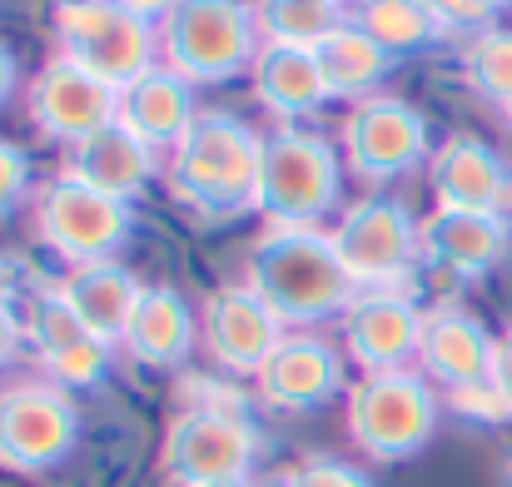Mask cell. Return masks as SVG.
I'll return each mask as SVG.
<instances>
[{
    "label": "cell",
    "instance_id": "cell-1",
    "mask_svg": "<svg viewBox=\"0 0 512 487\" xmlns=\"http://www.w3.org/2000/svg\"><path fill=\"white\" fill-rule=\"evenodd\" d=\"M249 289L284 324H319L358 299L324 229H264L249 249Z\"/></svg>",
    "mask_w": 512,
    "mask_h": 487
},
{
    "label": "cell",
    "instance_id": "cell-2",
    "mask_svg": "<svg viewBox=\"0 0 512 487\" xmlns=\"http://www.w3.org/2000/svg\"><path fill=\"white\" fill-rule=\"evenodd\" d=\"M259 155L264 135H254L239 115L209 110L170 150V189L179 194V204H189L209 224L239 219L254 209Z\"/></svg>",
    "mask_w": 512,
    "mask_h": 487
},
{
    "label": "cell",
    "instance_id": "cell-3",
    "mask_svg": "<svg viewBox=\"0 0 512 487\" xmlns=\"http://www.w3.org/2000/svg\"><path fill=\"white\" fill-rule=\"evenodd\" d=\"M165 65L189 85H219L239 70H254L264 50L254 0H174L160 20Z\"/></svg>",
    "mask_w": 512,
    "mask_h": 487
},
{
    "label": "cell",
    "instance_id": "cell-4",
    "mask_svg": "<svg viewBox=\"0 0 512 487\" xmlns=\"http://www.w3.org/2000/svg\"><path fill=\"white\" fill-rule=\"evenodd\" d=\"M339 184V150L324 135L279 125L274 135H264L254 214H264L269 229H319V219L339 204Z\"/></svg>",
    "mask_w": 512,
    "mask_h": 487
},
{
    "label": "cell",
    "instance_id": "cell-5",
    "mask_svg": "<svg viewBox=\"0 0 512 487\" xmlns=\"http://www.w3.org/2000/svg\"><path fill=\"white\" fill-rule=\"evenodd\" d=\"M55 40H60L65 60L100 75L115 90H130L155 65H165L160 25L125 10L120 0H60L55 5Z\"/></svg>",
    "mask_w": 512,
    "mask_h": 487
},
{
    "label": "cell",
    "instance_id": "cell-6",
    "mask_svg": "<svg viewBox=\"0 0 512 487\" xmlns=\"http://www.w3.org/2000/svg\"><path fill=\"white\" fill-rule=\"evenodd\" d=\"M433 433H438V393L413 368L363 373L348 388V438L368 458L403 463L423 453Z\"/></svg>",
    "mask_w": 512,
    "mask_h": 487
},
{
    "label": "cell",
    "instance_id": "cell-7",
    "mask_svg": "<svg viewBox=\"0 0 512 487\" xmlns=\"http://www.w3.org/2000/svg\"><path fill=\"white\" fill-rule=\"evenodd\" d=\"M334 249H339L348 279L363 289H398L423 254V224L408 214L403 199L388 194H368L358 204H348L334 224Z\"/></svg>",
    "mask_w": 512,
    "mask_h": 487
},
{
    "label": "cell",
    "instance_id": "cell-8",
    "mask_svg": "<svg viewBox=\"0 0 512 487\" xmlns=\"http://www.w3.org/2000/svg\"><path fill=\"white\" fill-rule=\"evenodd\" d=\"M135 219H130V204L125 199H110L70 174L50 179L40 194H35V234L60 254L70 259V269L80 264H110L125 239H130Z\"/></svg>",
    "mask_w": 512,
    "mask_h": 487
},
{
    "label": "cell",
    "instance_id": "cell-9",
    "mask_svg": "<svg viewBox=\"0 0 512 487\" xmlns=\"http://www.w3.org/2000/svg\"><path fill=\"white\" fill-rule=\"evenodd\" d=\"M259 453V433L249 418L229 408H184L165 433V473L179 487H209L249 478Z\"/></svg>",
    "mask_w": 512,
    "mask_h": 487
},
{
    "label": "cell",
    "instance_id": "cell-10",
    "mask_svg": "<svg viewBox=\"0 0 512 487\" xmlns=\"http://www.w3.org/2000/svg\"><path fill=\"white\" fill-rule=\"evenodd\" d=\"M80 413L60 383H15L0 393V463L15 473H45L70 458Z\"/></svg>",
    "mask_w": 512,
    "mask_h": 487
},
{
    "label": "cell",
    "instance_id": "cell-11",
    "mask_svg": "<svg viewBox=\"0 0 512 487\" xmlns=\"http://www.w3.org/2000/svg\"><path fill=\"white\" fill-rule=\"evenodd\" d=\"M25 105H30V125L45 140H60V145H80V140H90V135H100L120 120V90L105 85L100 75L80 70L65 55H55L30 80Z\"/></svg>",
    "mask_w": 512,
    "mask_h": 487
},
{
    "label": "cell",
    "instance_id": "cell-12",
    "mask_svg": "<svg viewBox=\"0 0 512 487\" xmlns=\"http://www.w3.org/2000/svg\"><path fill=\"white\" fill-rule=\"evenodd\" d=\"M343 160L363 179H398L428 160V120L398 95H373L343 120Z\"/></svg>",
    "mask_w": 512,
    "mask_h": 487
},
{
    "label": "cell",
    "instance_id": "cell-13",
    "mask_svg": "<svg viewBox=\"0 0 512 487\" xmlns=\"http://www.w3.org/2000/svg\"><path fill=\"white\" fill-rule=\"evenodd\" d=\"M423 309L403 289H363L343 309V348L363 373H393L418 358Z\"/></svg>",
    "mask_w": 512,
    "mask_h": 487
},
{
    "label": "cell",
    "instance_id": "cell-14",
    "mask_svg": "<svg viewBox=\"0 0 512 487\" xmlns=\"http://www.w3.org/2000/svg\"><path fill=\"white\" fill-rule=\"evenodd\" d=\"M204 343L219 368L259 378L269 353L284 343V319L249 284H224V289H214V299L204 309Z\"/></svg>",
    "mask_w": 512,
    "mask_h": 487
},
{
    "label": "cell",
    "instance_id": "cell-15",
    "mask_svg": "<svg viewBox=\"0 0 512 487\" xmlns=\"http://www.w3.org/2000/svg\"><path fill=\"white\" fill-rule=\"evenodd\" d=\"M259 398L284 413H314L343 393V358L329 338L284 333V343L259 368Z\"/></svg>",
    "mask_w": 512,
    "mask_h": 487
},
{
    "label": "cell",
    "instance_id": "cell-16",
    "mask_svg": "<svg viewBox=\"0 0 512 487\" xmlns=\"http://www.w3.org/2000/svg\"><path fill=\"white\" fill-rule=\"evenodd\" d=\"M30 343L45 363V373L60 383V388H95L105 373H110V348L105 338H95L90 328L80 324V314L65 304L60 289H45L30 309Z\"/></svg>",
    "mask_w": 512,
    "mask_h": 487
},
{
    "label": "cell",
    "instance_id": "cell-17",
    "mask_svg": "<svg viewBox=\"0 0 512 487\" xmlns=\"http://www.w3.org/2000/svg\"><path fill=\"white\" fill-rule=\"evenodd\" d=\"M428 184H433L438 209L503 214L512 199V169L478 135H453L428 164Z\"/></svg>",
    "mask_w": 512,
    "mask_h": 487
},
{
    "label": "cell",
    "instance_id": "cell-18",
    "mask_svg": "<svg viewBox=\"0 0 512 487\" xmlns=\"http://www.w3.org/2000/svg\"><path fill=\"white\" fill-rule=\"evenodd\" d=\"M493 348L498 338L483 328V319H473L458 304H438L423 319V343H418V363L433 383H443L448 393L488 383L493 373Z\"/></svg>",
    "mask_w": 512,
    "mask_h": 487
},
{
    "label": "cell",
    "instance_id": "cell-19",
    "mask_svg": "<svg viewBox=\"0 0 512 487\" xmlns=\"http://www.w3.org/2000/svg\"><path fill=\"white\" fill-rule=\"evenodd\" d=\"M512 229L503 214H478V209H433L423 219V254L428 264L458 274V279H483L508 259Z\"/></svg>",
    "mask_w": 512,
    "mask_h": 487
},
{
    "label": "cell",
    "instance_id": "cell-20",
    "mask_svg": "<svg viewBox=\"0 0 512 487\" xmlns=\"http://www.w3.org/2000/svg\"><path fill=\"white\" fill-rule=\"evenodd\" d=\"M155 169H160V150H150L120 120L110 130L70 145V155H65V174L70 179H80V184H90V189H100L110 199H125V204L155 179Z\"/></svg>",
    "mask_w": 512,
    "mask_h": 487
},
{
    "label": "cell",
    "instance_id": "cell-21",
    "mask_svg": "<svg viewBox=\"0 0 512 487\" xmlns=\"http://www.w3.org/2000/svg\"><path fill=\"white\" fill-rule=\"evenodd\" d=\"M194 120H199L194 85L170 65H155L145 80L120 90V125L140 135L150 150H174L194 130Z\"/></svg>",
    "mask_w": 512,
    "mask_h": 487
},
{
    "label": "cell",
    "instance_id": "cell-22",
    "mask_svg": "<svg viewBox=\"0 0 512 487\" xmlns=\"http://www.w3.org/2000/svg\"><path fill=\"white\" fill-rule=\"evenodd\" d=\"M55 289L80 314V324L90 328L95 338H105V343H120L125 338V328H130L140 299H145V284L125 264H115V259L110 264H80Z\"/></svg>",
    "mask_w": 512,
    "mask_h": 487
},
{
    "label": "cell",
    "instance_id": "cell-23",
    "mask_svg": "<svg viewBox=\"0 0 512 487\" xmlns=\"http://www.w3.org/2000/svg\"><path fill=\"white\" fill-rule=\"evenodd\" d=\"M254 95L264 100L269 115H279L284 125L314 115L324 100H329V85H324V70H319V55L304 50V45H279V40H264L254 70Z\"/></svg>",
    "mask_w": 512,
    "mask_h": 487
},
{
    "label": "cell",
    "instance_id": "cell-24",
    "mask_svg": "<svg viewBox=\"0 0 512 487\" xmlns=\"http://www.w3.org/2000/svg\"><path fill=\"white\" fill-rule=\"evenodd\" d=\"M194 333H199V324H194L184 294L170 284H155V289H145V299H140V309H135L120 343L145 368H179L194 348Z\"/></svg>",
    "mask_w": 512,
    "mask_h": 487
},
{
    "label": "cell",
    "instance_id": "cell-25",
    "mask_svg": "<svg viewBox=\"0 0 512 487\" xmlns=\"http://www.w3.org/2000/svg\"><path fill=\"white\" fill-rule=\"evenodd\" d=\"M314 55H319V70H324L329 95L358 100V105L373 100V90H378V85L388 80V70H393V55H388L368 30H358L353 20H343L329 40H319Z\"/></svg>",
    "mask_w": 512,
    "mask_h": 487
},
{
    "label": "cell",
    "instance_id": "cell-26",
    "mask_svg": "<svg viewBox=\"0 0 512 487\" xmlns=\"http://www.w3.org/2000/svg\"><path fill=\"white\" fill-rule=\"evenodd\" d=\"M353 25L368 30L393 60L398 55H413V50H428L443 35V25L423 5H413V0H363L353 10Z\"/></svg>",
    "mask_w": 512,
    "mask_h": 487
},
{
    "label": "cell",
    "instance_id": "cell-27",
    "mask_svg": "<svg viewBox=\"0 0 512 487\" xmlns=\"http://www.w3.org/2000/svg\"><path fill=\"white\" fill-rule=\"evenodd\" d=\"M254 10H259L264 40L304 45V50H314L319 40H329L348 20L339 0H254Z\"/></svg>",
    "mask_w": 512,
    "mask_h": 487
},
{
    "label": "cell",
    "instance_id": "cell-28",
    "mask_svg": "<svg viewBox=\"0 0 512 487\" xmlns=\"http://www.w3.org/2000/svg\"><path fill=\"white\" fill-rule=\"evenodd\" d=\"M463 70L468 85L488 100H498L503 110L512 105V30H483L468 50H463Z\"/></svg>",
    "mask_w": 512,
    "mask_h": 487
},
{
    "label": "cell",
    "instance_id": "cell-29",
    "mask_svg": "<svg viewBox=\"0 0 512 487\" xmlns=\"http://www.w3.org/2000/svg\"><path fill=\"white\" fill-rule=\"evenodd\" d=\"M279 487H373L363 468L343 463V458H304L299 468H289Z\"/></svg>",
    "mask_w": 512,
    "mask_h": 487
},
{
    "label": "cell",
    "instance_id": "cell-30",
    "mask_svg": "<svg viewBox=\"0 0 512 487\" xmlns=\"http://www.w3.org/2000/svg\"><path fill=\"white\" fill-rule=\"evenodd\" d=\"M30 194V155L10 140H0V219Z\"/></svg>",
    "mask_w": 512,
    "mask_h": 487
},
{
    "label": "cell",
    "instance_id": "cell-31",
    "mask_svg": "<svg viewBox=\"0 0 512 487\" xmlns=\"http://www.w3.org/2000/svg\"><path fill=\"white\" fill-rule=\"evenodd\" d=\"M448 403H453V413L478 418V423H503V418H512L508 403H503V398H498V388H493V378H488V383H473V388L448 393Z\"/></svg>",
    "mask_w": 512,
    "mask_h": 487
},
{
    "label": "cell",
    "instance_id": "cell-32",
    "mask_svg": "<svg viewBox=\"0 0 512 487\" xmlns=\"http://www.w3.org/2000/svg\"><path fill=\"white\" fill-rule=\"evenodd\" d=\"M413 5H423L443 30H448V25H478V20H488L478 0H413Z\"/></svg>",
    "mask_w": 512,
    "mask_h": 487
},
{
    "label": "cell",
    "instance_id": "cell-33",
    "mask_svg": "<svg viewBox=\"0 0 512 487\" xmlns=\"http://www.w3.org/2000/svg\"><path fill=\"white\" fill-rule=\"evenodd\" d=\"M493 388H498V398L508 403V413H512V328L508 333H498V348H493Z\"/></svg>",
    "mask_w": 512,
    "mask_h": 487
},
{
    "label": "cell",
    "instance_id": "cell-34",
    "mask_svg": "<svg viewBox=\"0 0 512 487\" xmlns=\"http://www.w3.org/2000/svg\"><path fill=\"white\" fill-rule=\"evenodd\" d=\"M20 353V319L10 309H0V368Z\"/></svg>",
    "mask_w": 512,
    "mask_h": 487
},
{
    "label": "cell",
    "instance_id": "cell-35",
    "mask_svg": "<svg viewBox=\"0 0 512 487\" xmlns=\"http://www.w3.org/2000/svg\"><path fill=\"white\" fill-rule=\"evenodd\" d=\"M15 80H20V65H15V50L0 40V105L15 95Z\"/></svg>",
    "mask_w": 512,
    "mask_h": 487
},
{
    "label": "cell",
    "instance_id": "cell-36",
    "mask_svg": "<svg viewBox=\"0 0 512 487\" xmlns=\"http://www.w3.org/2000/svg\"><path fill=\"white\" fill-rule=\"evenodd\" d=\"M120 5H125V10H135V15H145V20H155V25H160V20H165V15H170V5H174V0H120Z\"/></svg>",
    "mask_w": 512,
    "mask_h": 487
},
{
    "label": "cell",
    "instance_id": "cell-37",
    "mask_svg": "<svg viewBox=\"0 0 512 487\" xmlns=\"http://www.w3.org/2000/svg\"><path fill=\"white\" fill-rule=\"evenodd\" d=\"M10 299H15V269L0 259V309H10Z\"/></svg>",
    "mask_w": 512,
    "mask_h": 487
},
{
    "label": "cell",
    "instance_id": "cell-38",
    "mask_svg": "<svg viewBox=\"0 0 512 487\" xmlns=\"http://www.w3.org/2000/svg\"><path fill=\"white\" fill-rule=\"evenodd\" d=\"M478 5H483V15H493V10H508L512 0H478Z\"/></svg>",
    "mask_w": 512,
    "mask_h": 487
},
{
    "label": "cell",
    "instance_id": "cell-39",
    "mask_svg": "<svg viewBox=\"0 0 512 487\" xmlns=\"http://www.w3.org/2000/svg\"><path fill=\"white\" fill-rule=\"evenodd\" d=\"M209 487H249V478H229V483H209Z\"/></svg>",
    "mask_w": 512,
    "mask_h": 487
},
{
    "label": "cell",
    "instance_id": "cell-40",
    "mask_svg": "<svg viewBox=\"0 0 512 487\" xmlns=\"http://www.w3.org/2000/svg\"><path fill=\"white\" fill-rule=\"evenodd\" d=\"M503 483H508V487H512V458H508V468H503Z\"/></svg>",
    "mask_w": 512,
    "mask_h": 487
},
{
    "label": "cell",
    "instance_id": "cell-41",
    "mask_svg": "<svg viewBox=\"0 0 512 487\" xmlns=\"http://www.w3.org/2000/svg\"><path fill=\"white\" fill-rule=\"evenodd\" d=\"M503 115H508V125H512V105H508V110H503Z\"/></svg>",
    "mask_w": 512,
    "mask_h": 487
},
{
    "label": "cell",
    "instance_id": "cell-42",
    "mask_svg": "<svg viewBox=\"0 0 512 487\" xmlns=\"http://www.w3.org/2000/svg\"><path fill=\"white\" fill-rule=\"evenodd\" d=\"M508 209H512V199H508Z\"/></svg>",
    "mask_w": 512,
    "mask_h": 487
},
{
    "label": "cell",
    "instance_id": "cell-43",
    "mask_svg": "<svg viewBox=\"0 0 512 487\" xmlns=\"http://www.w3.org/2000/svg\"><path fill=\"white\" fill-rule=\"evenodd\" d=\"M339 5H343V0H339Z\"/></svg>",
    "mask_w": 512,
    "mask_h": 487
}]
</instances>
